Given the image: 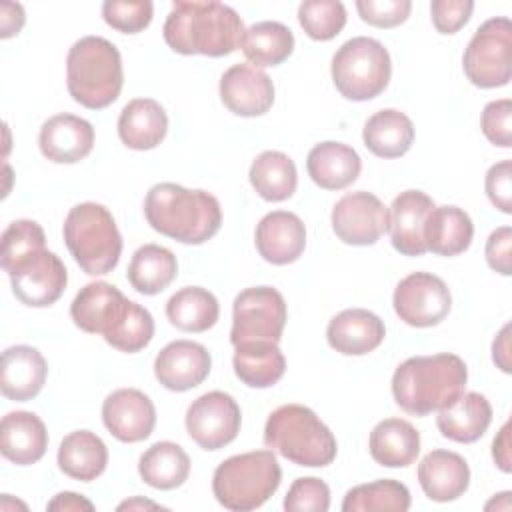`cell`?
<instances>
[{
  "mask_svg": "<svg viewBox=\"0 0 512 512\" xmlns=\"http://www.w3.org/2000/svg\"><path fill=\"white\" fill-rule=\"evenodd\" d=\"M166 44L184 56H228L240 48L244 22L240 14L216 0L172 4L162 28Z\"/></svg>",
  "mask_w": 512,
  "mask_h": 512,
  "instance_id": "obj_1",
  "label": "cell"
},
{
  "mask_svg": "<svg viewBox=\"0 0 512 512\" xmlns=\"http://www.w3.org/2000/svg\"><path fill=\"white\" fill-rule=\"evenodd\" d=\"M144 216L156 232L182 244H204L222 224L216 196L174 182L154 184L146 192Z\"/></svg>",
  "mask_w": 512,
  "mask_h": 512,
  "instance_id": "obj_2",
  "label": "cell"
},
{
  "mask_svg": "<svg viewBox=\"0 0 512 512\" xmlns=\"http://www.w3.org/2000/svg\"><path fill=\"white\" fill-rule=\"evenodd\" d=\"M468 382L466 362L450 352L412 356L392 376L396 404L412 416H428L458 398Z\"/></svg>",
  "mask_w": 512,
  "mask_h": 512,
  "instance_id": "obj_3",
  "label": "cell"
},
{
  "mask_svg": "<svg viewBox=\"0 0 512 512\" xmlns=\"http://www.w3.org/2000/svg\"><path fill=\"white\" fill-rule=\"evenodd\" d=\"M122 84V58L110 40L84 36L72 44L66 58V86L74 102L102 110L116 102Z\"/></svg>",
  "mask_w": 512,
  "mask_h": 512,
  "instance_id": "obj_4",
  "label": "cell"
},
{
  "mask_svg": "<svg viewBox=\"0 0 512 512\" xmlns=\"http://www.w3.org/2000/svg\"><path fill=\"white\" fill-rule=\"evenodd\" d=\"M264 444L286 460L322 468L334 462L338 444L332 430L302 404H284L270 412L264 426Z\"/></svg>",
  "mask_w": 512,
  "mask_h": 512,
  "instance_id": "obj_5",
  "label": "cell"
},
{
  "mask_svg": "<svg viewBox=\"0 0 512 512\" xmlns=\"http://www.w3.org/2000/svg\"><path fill=\"white\" fill-rule=\"evenodd\" d=\"M280 480L282 470L274 450H252L218 464L212 476V492L226 510L250 512L278 490Z\"/></svg>",
  "mask_w": 512,
  "mask_h": 512,
  "instance_id": "obj_6",
  "label": "cell"
},
{
  "mask_svg": "<svg viewBox=\"0 0 512 512\" xmlns=\"http://www.w3.org/2000/svg\"><path fill=\"white\" fill-rule=\"evenodd\" d=\"M62 236L76 264L90 276L112 272L122 254V236L112 212L96 202H82L66 214Z\"/></svg>",
  "mask_w": 512,
  "mask_h": 512,
  "instance_id": "obj_7",
  "label": "cell"
},
{
  "mask_svg": "<svg viewBox=\"0 0 512 512\" xmlns=\"http://www.w3.org/2000/svg\"><path fill=\"white\" fill-rule=\"evenodd\" d=\"M332 82L336 90L354 102L380 96L392 74V60L382 42L356 36L346 40L332 56Z\"/></svg>",
  "mask_w": 512,
  "mask_h": 512,
  "instance_id": "obj_8",
  "label": "cell"
},
{
  "mask_svg": "<svg viewBox=\"0 0 512 512\" xmlns=\"http://www.w3.org/2000/svg\"><path fill=\"white\" fill-rule=\"evenodd\" d=\"M512 22L506 16H496L478 26L470 38L462 68L466 78L478 88H500L510 82L512 64Z\"/></svg>",
  "mask_w": 512,
  "mask_h": 512,
  "instance_id": "obj_9",
  "label": "cell"
},
{
  "mask_svg": "<svg viewBox=\"0 0 512 512\" xmlns=\"http://www.w3.org/2000/svg\"><path fill=\"white\" fill-rule=\"evenodd\" d=\"M288 310L284 296L272 286H252L234 298L232 346L246 342H280Z\"/></svg>",
  "mask_w": 512,
  "mask_h": 512,
  "instance_id": "obj_10",
  "label": "cell"
},
{
  "mask_svg": "<svg viewBox=\"0 0 512 512\" xmlns=\"http://www.w3.org/2000/svg\"><path fill=\"white\" fill-rule=\"evenodd\" d=\"M4 272L10 278L14 296L30 308L52 306L68 284L64 262L48 248L24 256Z\"/></svg>",
  "mask_w": 512,
  "mask_h": 512,
  "instance_id": "obj_11",
  "label": "cell"
},
{
  "mask_svg": "<svg viewBox=\"0 0 512 512\" xmlns=\"http://www.w3.org/2000/svg\"><path fill=\"white\" fill-rule=\"evenodd\" d=\"M392 306L404 324L430 328L450 314L452 294L442 278L430 272H412L396 284Z\"/></svg>",
  "mask_w": 512,
  "mask_h": 512,
  "instance_id": "obj_12",
  "label": "cell"
},
{
  "mask_svg": "<svg viewBox=\"0 0 512 512\" xmlns=\"http://www.w3.org/2000/svg\"><path fill=\"white\" fill-rule=\"evenodd\" d=\"M186 432L204 450H220L230 444L242 424L240 406L236 400L222 392L212 390L198 396L186 410Z\"/></svg>",
  "mask_w": 512,
  "mask_h": 512,
  "instance_id": "obj_13",
  "label": "cell"
},
{
  "mask_svg": "<svg viewBox=\"0 0 512 512\" xmlns=\"http://www.w3.org/2000/svg\"><path fill=\"white\" fill-rule=\"evenodd\" d=\"M332 230L350 246H370L388 230L390 212L372 192H348L332 208Z\"/></svg>",
  "mask_w": 512,
  "mask_h": 512,
  "instance_id": "obj_14",
  "label": "cell"
},
{
  "mask_svg": "<svg viewBox=\"0 0 512 512\" xmlns=\"http://www.w3.org/2000/svg\"><path fill=\"white\" fill-rule=\"evenodd\" d=\"M102 422L120 442L146 440L156 426V408L138 388H118L102 402Z\"/></svg>",
  "mask_w": 512,
  "mask_h": 512,
  "instance_id": "obj_15",
  "label": "cell"
},
{
  "mask_svg": "<svg viewBox=\"0 0 512 512\" xmlns=\"http://www.w3.org/2000/svg\"><path fill=\"white\" fill-rule=\"evenodd\" d=\"M220 100L236 116H262L274 104V82L252 64H234L220 78Z\"/></svg>",
  "mask_w": 512,
  "mask_h": 512,
  "instance_id": "obj_16",
  "label": "cell"
},
{
  "mask_svg": "<svg viewBox=\"0 0 512 512\" xmlns=\"http://www.w3.org/2000/svg\"><path fill=\"white\" fill-rule=\"evenodd\" d=\"M212 368L210 352L192 340H174L154 358L156 380L172 392H186L200 386Z\"/></svg>",
  "mask_w": 512,
  "mask_h": 512,
  "instance_id": "obj_17",
  "label": "cell"
},
{
  "mask_svg": "<svg viewBox=\"0 0 512 512\" xmlns=\"http://www.w3.org/2000/svg\"><path fill=\"white\" fill-rule=\"evenodd\" d=\"M254 242L266 262L286 266L302 256L306 248V228L294 212L274 210L258 222Z\"/></svg>",
  "mask_w": 512,
  "mask_h": 512,
  "instance_id": "obj_18",
  "label": "cell"
},
{
  "mask_svg": "<svg viewBox=\"0 0 512 512\" xmlns=\"http://www.w3.org/2000/svg\"><path fill=\"white\" fill-rule=\"evenodd\" d=\"M434 200L422 190L400 192L390 206V242L402 256H422L426 250L424 224L434 208Z\"/></svg>",
  "mask_w": 512,
  "mask_h": 512,
  "instance_id": "obj_19",
  "label": "cell"
},
{
  "mask_svg": "<svg viewBox=\"0 0 512 512\" xmlns=\"http://www.w3.org/2000/svg\"><path fill=\"white\" fill-rule=\"evenodd\" d=\"M128 306V298L108 282H90L74 296L70 316L74 324L88 334H102L114 328Z\"/></svg>",
  "mask_w": 512,
  "mask_h": 512,
  "instance_id": "obj_20",
  "label": "cell"
},
{
  "mask_svg": "<svg viewBox=\"0 0 512 512\" xmlns=\"http://www.w3.org/2000/svg\"><path fill=\"white\" fill-rule=\"evenodd\" d=\"M38 146L50 162L74 164L92 152L94 128L80 116L56 114L42 124Z\"/></svg>",
  "mask_w": 512,
  "mask_h": 512,
  "instance_id": "obj_21",
  "label": "cell"
},
{
  "mask_svg": "<svg viewBox=\"0 0 512 512\" xmlns=\"http://www.w3.org/2000/svg\"><path fill=\"white\" fill-rule=\"evenodd\" d=\"M384 336V322L366 308H346L338 312L326 328L330 348L344 356H364L376 350Z\"/></svg>",
  "mask_w": 512,
  "mask_h": 512,
  "instance_id": "obj_22",
  "label": "cell"
},
{
  "mask_svg": "<svg viewBox=\"0 0 512 512\" xmlns=\"http://www.w3.org/2000/svg\"><path fill=\"white\" fill-rule=\"evenodd\" d=\"M418 482L434 502H452L470 486L468 462L452 450H432L418 464Z\"/></svg>",
  "mask_w": 512,
  "mask_h": 512,
  "instance_id": "obj_23",
  "label": "cell"
},
{
  "mask_svg": "<svg viewBox=\"0 0 512 512\" xmlns=\"http://www.w3.org/2000/svg\"><path fill=\"white\" fill-rule=\"evenodd\" d=\"M46 376L48 364L36 348L18 344L2 352L0 390L8 400L28 402L36 398L46 382Z\"/></svg>",
  "mask_w": 512,
  "mask_h": 512,
  "instance_id": "obj_24",
  "label": "cell"
},
{
  "mask_svg": "<svg viewBox=\"0 0 512 512\" xmlns=\"http://www.w3.org/2000/svg\"><path fill=\"white\" fill-rule=\"evenodd\" d=\"M48 448L44 422L26 410L8 412L0 422V452L16 466L38 462Z\"/></svg>",
  "mask_w": 512,
  "mask_h": 512,
  "instance_id": "obj_25",
  "label": "cell"
},
{
  "mask_svg": "<svg viewBox=\"0 0 512 512\" xmlns=\"http://www.w3.org/2000/svg\"><path fill=\"white\" fill-rule=\"evenodd\" d=\"M492 422V406L484 394L462 392L448 406L438 410L436 426L448 440L472 444L484 436Z\"/></svg>",
  "mask_w": 512,
  "mask_h": 512,
  "instance_id": "obj_26",
  "label": "cell"
},
{
  "mask_svg": "<svg viewBox=\"0 0 512 512\" xmlns=\"http://www.w3.org/2000/svg\"><path fill=\"white\" fill-rule=\"evenodd\" d=\"M306 170L316 186L324 190H342L356 182L362 170V160L352 146L326 140L308 152Z\"/></svg>",
  "mask_w": 512,
  "mask_h": 512,
  "instance_id": "obj_27",
  "label": "cell"
},
{
  "mask_svg": "<svg viewBox=\"0 0 512 512\" xmlns=\"http://www.w3.org/2000/svg\"><path fill=\"white\" fill-rule=\"evenodd\" d=\"M168 132V116L154 98L130 100L118 118V136L130 150H152Z\"/></svg>",
  "mask_w": 512,
  "mask_h": 512,
  "instance_id": "obj_28",
  "label": "cell"
},
{
  "mask_svg": "<svg viewBox=\"0 0 512 512\" xmlns=\"http://www.w3.org/2000/svg\"><path fill=\"white\" fill-rule=\"evenodd\" d=\"M368 450L380 466L406 468L420 454V432L408 420L386 418L372 428Z\"/></svg>",
  "mask_w": 512,
  "mask_h": 512,
  "instance_id": "obj_29",
  "label": "cell"
},
{
  "mask_svg": "<svg viewBox=\"0 0 512 512\" xmlns=\"http://www.w3.org/2000/svg\"><path fill=\"white\" fill-rule=\"evenodd\" d=\"M58 468L80 482H92L108 466V448L104 440L90 430H74L58 446Z\"/></svg>",
  "mask_w": 512,
  "mask_h": 512,
  "instance_id": "obj_30",
  "label": "cell"
},
{
  "mask_svg": "<svg viewBox=\"0 0 512 512\" xmlns=\"http://www.w3.org/2000/svg\"><path fill=\"white\" fill-rule=\"evenodd\" d=\"M474 224L458 206H434L424 224L426 250L438 256H458L472 244Z\"/></svg>",
  "mask_w": 512,
  "mask_h": 512,
  "instance_id": "obj_31",
  "label": "cell"
},
{
  "mask_svg": "<svg viewBox=\"0 0 512 512\" xmlns=\"http://www.w3.org/2000/svg\"><path fill=\"white\" fill-rule=\"evenodd\" d=\"M362 140L364 146L378 158H400L414 142V124L404 112L384 108L366 120Z\"/></svg>",
  "mask_w": 512,
  "mask_h": 512,
  "instance_id": "obj_32",
  "label": "cell"
},
{
  "mask_svg": "<svg viewBox=\"0 0 512 512\" xmlns=\"http://www.w3.org/2000/svg\"><path fill=\"white\" fill-rule=\"evenodd\" d=\"M234 374L250 388H270L286 372V358L276 342H246L234 346Z\"/></svg>",
  "mask_w": 512,
  "mask_h": 512,
  "instance_id": "obj_33",
  "label": "cell"
},
{
  "mask_svg": "<svg viewBox=\"0 0 512 512\" xmlns=\"http://www.w3.org/2000/svg\"><path fill=\"white\" fill-rule=\"evenodd\" d=\"M140 478L156 490H174L190 476V458L176 442L152 444L138 460Z\"/></svg>",
  "mask_w": 512,
  "mask_h": 512,
  "instance_id": "obj_34",
  "label": "cell"
},
{
  "mask_svg": "<svg viewBox=\"0 0 512 512\" xmlns=\"http://www.w3.org/2000/svg\"><path fill=\"white\" fill-rule=\"evenodd\" d=\"M256 194L268 202L288 200L298 186V172L294 160L280 150H266L258 154L248 172Z\"/></svg>",
  "mask_w": 512,
  "mask_h": 512,
  "instance_id": "obj_35",
  "label": "cell"
},
{
  "mask_svg": "<svg viewBox=\"0 0 512 512\" xmlns=\"http://www.w3.org/2000/svg\"><path fill=\"white\" fill-rule=\"evenodd\" d=\"M178 274V262L172 250L160 244L140 246L128 264V282L130 286L146 296L160 294L172 284Z\"/></svg>",
  "mask_w": 512,
  "mask_h": 512,
  "instance_id": "obj_36",
  "label": "cell"
},
{
  "mask_svg": "<svg viewBox=\"0 0 512 512\" xmlns=\"http://www.w3.org/2000/svg\"><path fill=\"white\" fill-rule=\"evenodd\" d=\"M220 316L216 296L202 286H184L166 302V318L182 332H206Z\"/></svg>",
  "mask_w": 512,
  "mask_h": 512,
  "instance_id": "obj_37",
  "label": "cell"
},
{
  "mask_svg": "<svg viewBox=\"0 0 512 512\" xmlns=\"http://www.w3.org/2000/svg\"><path fill=\"white\" fill-rule=\"evenodd\" d=\"M240 48L246 60L256 68L278 66L292 54L294 34L282 22H256L244 30Z\"/></svg>",
  "mask_w": 512,
  "mask_h": 512,
  "instance_id": "obj_38",
  "label": "cell"
},
{
  "mask_svg": "<svg viewBox=\"0 0 512 512\" xmlns=\"http://www.w3.org/2000/svg\"><path fill=\"white\" fill-rule=\"evenodd\" d=\"M408 508L410 490L392 478L358 484L342 500L344 512H406Z\"/></svg>",
  "mask_w": 512,
  "mask_h": 512,
  "instance_id": "obj_39",
  "label": "cell"
},
{
  "mask_svg": "<svg viewBox=\"0 0 512 512\" xmlns=\"http://www.w3.org/2000/svg\"><path fill=\"white\" fill-rule=\"evenodd\" d=\"M152 336H154V318H152V314L144 306L130 300L124 316L104 336V340L120 352L134 354V352L144 350L150 344Z\"/></svg>",
  "mask_w": 512,
  "mask_h": 512,
  "instance_id": "obj_40",
  "label": "cell"
},
{
  "mask_svg": "<svg viewBox=\"0 0 512 512\" xmlns=\"http://www.w3.org/2000/svg\"><path fill=\"white\" fill-rule=\"evenodd\" d=\"M298 22L312 40H332L346 26V8L338 0H304L298 6Z\"/></svg>",
  "mask_w": 512,
  "mask_h": 512,
  "instance_id": "obj_41",
  "label": "cell"
},
{
  "mask_svg": "<svg viewBox=\"0 0 512 512\" xmlns=\"http://www.w3.org/2000/svg\"><path fill=\"white\" fill-rule=\"evenodd\" d=\"M46 248V236L38 222L34 220H14L8 224V228L2 234V252H0V264L2 268H10L14 262L22 260L24 256Z\"/></svg>",
  "mask_w": 512,
  "mask_h": 512,
  "instance_id": "obj_42",
  "label": "cell"
},
{
  "mask_svg": "<svg viewBox=\"0 0 512 512\" xmlns=\"http://www.w3.org/2000/svg\"><path fill=\"white\" fill-rule=\"evenodd\" d=\"M154 4L150 0H106L102 4L104 22L122 32L138 34L150 26Z\"/></svg>",
  "mask_w": 512,
  "mask_h": 512,
  "instance_id": "obj_43",
  "label": "cell"
},
{
  "mask_svg": "<svg viewBox=\"0 0 512 512\" xmlns=\"http://www.w3.org/2000/svg\"><path fill=\"white\" fill-rule=\"evenodd\" d=\"M282 506L286 512H326L330 508V488L324 480L314 476L296 478Z\"/></svg>",
  "mask_w": 512,
  "mask_h": 512,
  "instance_id": "obj_44",
  "label": "cell"
},
{
  "mask_svg": "<svg viewBox=\"0 0 512 512\" xmlns=\"http://www.w3.org/2000/svg\"><path fill=\"white\" fill-rule=\"evenodd\" d=\"M482 134L500 148L512 146V102L508 98L492 100L484 106L480 116Z\"/></svg>",
  "mask_w": 512,
  "mask_h": 512,
  "instance_id": "obj_45",
  "label": "cell"
},
{
  "mask_svg": "<svg viewBox=\"0 0 512 512\" xmlns=\"http://www.w3.org/2000/svg\"><path fill=\"white\" fill-rule=\"evenodd\" d=\"M360 18L376 28H394L406 22L412 10L410 0H358Z\"/></svg>",
  "mask_w": 512,
  "mask_h": 512,
  "instance_id": "obj_46",
  "label": "cell"
},
{
  "mask_svg": "<svg viewBox=\"0 0 512 512\" xmlns=\"http://www.w3.org/2000/svg\"><path fill=\"white\" fill-rule=\"evenodd\" d=\"M474 2L470 0H432V24L440 34H456L472 16Z\"/></svg>",
  "mask_w": 512,
  "mask_h": 512,
  "instance_id": "obj_47",
  "label": "cell"
},
{
  "mask_svg": "<svg viewBox=\"0 0 512 512\" xmlns=\"http://www.w3.org/2000/svg\"><path fill=\"white\" fill-rule=\"evenodd\" d=\"M488 200L504 214L512 212V162L502 160L488 168L484 180Z\"/></svg>",
  "mask_w": 512,
  "mask_h": 512,
  "instance_id": "obj_48",
  "label": "cell"
},
{
  "mask_svg": "<svg viewBox=\"0 0 512 512\" xmlns=\"http://www.w3.org/2000/svg\"><path fill=\"white\" fill-rule=\"evenodd\" d=\"M510 246H512V228L510 226L496 228L486 240V248H484L486 262L494 272H498L502 276L512 274Z\"/></svg>",
  "mask_w": 512,
  "mask_h": 512,
  "instance_id": "obj_49",
  "label": "cell"
},
{
  "mask_svg": "<svg viewBox=\"0 0 512 512\" xmlns=\"http://www.w3.org/2000/svg\"><path fill=\"white\" fill-rule=\"evenodd\" d=\"M24 8L20 4L14 2H2L0 6V36L2 38H10L14 34L20 32V28L24 26Z\"/></svg>",
  "mask_w": 512,
  "mask_h": 512,
  "instance_id": "obj_50",
  "label": "cell"
},
{
  "mask_svg": "<svg viewBox=\"0 0 512 512\" xmlns=\"http://www.w3.org/2000/svg\"><path fill=\"white\" fill-rule=\"evenodd\" d=\"M492 458L496 462V466L502 472H510L512 470V454H510V422H504V426L500 428L498 436H494L492 442Z\"/></svg>",
  "mask_w": 512,
  "mask_h": 512,
  "instance_id": "obj_51",
  "label": "cell"
},
{
  "mask_svg": "<svg viewBox=\"0 0 512 512\" xmlns=\"http://www.w3.org/2000/svg\"><path fill=\"white\" fill-rule=\"evenodd\" d=\"M48 510H64V512H78V510H88L92 512L94 510V504L84 498L82 494H76V492H60L56 494L48 504H46Z\"/></svg>",
  "mask_w": 512,
  "mask_h": 512,
  "instance_id": "obj_52",
  "label": "cell"
},
{
  "mask_svg": "<svg viewBox=\"0 0 512 512\" xmlns=\"http://www.w3.org/2000/svg\"><path fill=\"white\" fill-rule=\"evenodd\" d=\"M492 360L502 372H510V324H506L492 342Z\"/></svg>",
  "mask_w": 512,
  "mask_h": 512,
  "instance_id": "obj_53",
  "label": "cell"
},
{
  "mask_svg": "<svg viewBox=\"0 0 512 512\" xmlns=\"http://www.w3.org/2000/svg\"><path fill=\"white\" fill-rule=\"evenodd\" d=\"M140 508H162L160 504L156 502H150V500H142V498H132V500H126L122 504H118V510H140Z\"/></svg>",
  "mask_w": 512,
  "mask_h": 512,
  "instance_id": "obj_54",
  "label": "cell"
},
{
  "mask_svg": "<svg viewBox=\"0 0 512 512\" xmlns=\"http://www.w3.org/2000/svg\"><path fill=\"white\" fill-rule=\"evenodd\" d=\"M492 508L510 510V492H502V494H498V500H496V498H492V500L486 504V510H492Z\"/></svg>",
  "mask_w": 512,
  "mask_h": 512,
  "instance_id": "obj_55",
  "label": "cell"
}]
</instances>
